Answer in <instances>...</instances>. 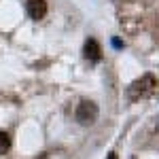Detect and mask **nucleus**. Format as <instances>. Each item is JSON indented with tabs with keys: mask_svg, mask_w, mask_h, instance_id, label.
Here are the masks:
<instances>
[{
	"mask_svg": "<svg viewBox=\"0 0 159 159\" xmlns=\"http://www.w3.org/2000/svg\"><path fill=\"white\" fill-rule=\"evenodd\" d=\"M155 87H157V79H155V74H144L142 79H138V81H134V83L129 85L127 96H129V100L144 98V96H148Z\"/></svg>",
	"mask_w": 159,
	"mask_h": 159,
	"instance_id": "f257e3e1",
	"label": "nucleus"
},
{
	"mask_svg": "<svg viewBox=\"0 0 159 159\" xmlns=\"http://www.w3.org/2000/svg\"><path fill=\"white\" fill-rule=\"evenodd\" d=\"M98 115H100L98 104H93V102H89V100H83V102L79 104L76 112H74L76 121L81 123V125H93V123L98 121Z\"/></svg>",
	"mask_w": 159,
	"mask_h": 159,
	"instance_id": "f03ea898",
	"label": "nucleus"
},
{
	"mask_svg": "<svg viewBox=\"0 0 159 159\" xmlns=\"http://www.w3.org/2000/svg\"><path fill=\"white\" fill-rule=\"evenodd\" d=\"M28 13L32 19H43L47 15V2L45 0H28Z\"/></svg>",
	"mask_w": 159,
	"mask_h": 159,
	"instance_id": "7ed1b4c3",
	"label": "nucleus"
},
{
	"mask_svg": "<svg viewBox=\"0 0 159 159\" xmlns=\"http://www.w3.org/2000/svg\"><path fill=\"white\" fill-rule=\"evenodd\" d=\"M83 53H85L87 60H91V61L102 60V47H100V43L96 40V38H89V40L85 43V49H83Z\"/></svg>",
	"mask_w": 159,
	"mask_h": 159,
	"instance_id": "20e7f679",
	"label": "nucleus"
},
{
	"mask_svg": "<svg viewBox=\"0 0 159 159\" xmlns=\"http://www.w3.org/2000/svg\"><path fill=\"white\" fill-rule=\"evenodd\" d=\"M9 147H11V138H9V134H7V132H0V155L7 153Z\"/></svg>",
	"mask_w": 159,
	"mask_h": 159,
	"instance_id": "39448f33",
	"label": "nucleus"
},
{
	"mask_svg": "<svg viewBox=\"0 0 159 159\" xmlns=\"http://www.w3.org/2000/svg\"><path fill=\"white\" fill-rule=\"evenodd\" d=\"M108 159H117V155H115V153H110V157Z\"/></svg>",
	"mask_w": 159,
	"mask_h": 159,
	"instance_id": "423d86ee",
	"label": "nucleus"
}]
</instances>
